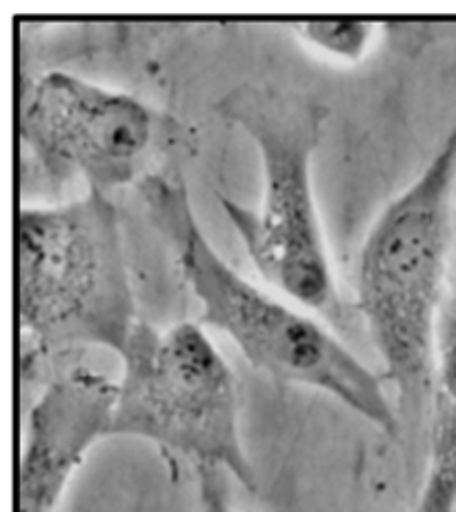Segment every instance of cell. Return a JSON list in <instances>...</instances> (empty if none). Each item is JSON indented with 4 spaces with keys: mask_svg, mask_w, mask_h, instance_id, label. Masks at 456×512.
Instances as JSON below:
<instances>
[{
    "mask_svg": "<svg viewBox=\"0 0 456 512\" xmlns=\"http://www.w3.org/2000/svg\"><path fill=\"white\" fill-rule=\"evenodd\" d=\"M138 192L154 228L170 243L205 326L230 337L245 361L270 377L330 395L390 435L399 430V410L383 383L350 348L218 254L198 223L181 176L145 174Z\"/></svg>",
    "mask_w": 456,
    "mask_h": 512,
    "instance_id": "1",
    "label": "cell"
},
{
    "mask_svg": "<svg viewBox=\"0 0 456 512\" xmlns=\"http://www.w3.org/2000/svg\"><path fill=\"white\" fill-rule=\"evenodd\" d=\"M454 183L456 121L421 174L376 216L356 263V301L403 415H419L432 399Z\"/></svg>",
    "mask_w": 456,
    "mask_h": 512,
    "instance_id": "2",
    "label": "cell"
},
{
    "mask_svg": "<svg viewBox=\"0 0 456 512\" xmlns=\"http://www.w3.org/2000/svg\"><path fill=\"white\" fill-rule=\"evenodd\" d=\"M16 297L21 370L74 348H109L121 357L141 321L116 205L107 194L16 219Z\"/></svg>",
    "mask_w": 456,
    "mask_h": 512,
    "instance_id": "3",
    "label": "cell"
},
{
    "mask_svg": "<svg viewBox=\"0 0 456 512\" xmlns=\"http://www.w3.org/2000/svg\"><path fill=\"white\" fill-rule=\"evenodd\" d=\"M216 112L250 136L261 161L263 194L256 208L218 196L247 256L274 288L336 319L341 301L312 176L327 110L279 85L243 83L218 101Z\"/></svg>",
    "mask_w": 456,
    "mask_h": 512,
    "instance_id": "4",
    "label": "cell"
},
{
    "mask_svg": "<svg viewBox=\"0 0 456 512\" xmlns=\"http://www.w3.org/2000/svg\"><path fill=\"white\" fill-rule=\"evenodd\" d=\"M112 437L152 443L196 472L218 470L254 490L234 374L196 323H138L121 352Z\"/></svg>",
    "mask_w": 456,
    "mask_h": 512,
    "instance_id": "5",
    "label": "cell"
},
{
    "mask_svg": "<svg viewBox=\"0 0 456 512\" xmlns=\"http://www.w3.org/2000/svg\"><path fill=\"white\" fill-rule=\"evenodd\" d=\"M18 136L52 181L83 179L109 196L143 179L154 116L132 94L47 72L23 90Z\"/></svg>",
    "mask_w": 456,
    "mask_h": 512,
    "instance_id": "6",
    "label": "cell"
},
{
    "mask_svg": "<svg viewBox=\"0 0 456 512\" xmlns=\"http://www.w3.org/2000/svg\"><path fill=\"white\" fill-rule=\"evenodd\" d=\"M118 383L74 368L47 383L29 408L16 481V512H56L98 441L112 437Z\"/></svg>",
    "mask_w": 456,
    "mask_h": 512,
    "instance_id": "7",
    "label": "cell"
},
{
    "mask_svg": "<svg viewBox=\"0 0 456 512\" xmlns=\"http://www.w3.org/2000/svg\"><path fill=\"white\" fill-rule=\"evenodd\" d=\"M414 512H456V308L441 317L430 399L428 470Z\"/></svg>",
    "mask_w": 456,
    "mask_h": 512,
    "instance_id": "8",
    "label": "cell"
},
{
    "mask_svg": "<svg viewBox=\"0 0 456 512\" xmlns=\"http://www.w3.org/2000/svg\"><path fill=\"white\" fill-rule=\"evenodd\" d=\"M303 36L323 52L341 58H359L374 36V25L354 18L339 21H307L301 25Z\"/></svg>",
    "mask_w": 456,
    "mask_h": 512,
    "instance_id": "9",
    "label": "cell"
},
{
    "mask_svg": "<svg viewBox=\"0 0 456 512\" xmlns=\"http://www.w3.org/2000/svg\"><path fill=\"white\" fill-rule=\"evenodd\" d=\"M198 475V512H236L227 504L225 472L203 470Z\"/></svg>",
    "mask_w": 456,
    "mask_h": 512,
    "instance_id": "10",
    "label": "cell"
},
{
    "mask_svg": "<svg viewBox=\"0 0 456 512\" xmlns=\"http://www.w3.org/2000/svg\"><path fill=\"white\" fill-rule=\"evenodd\" d=\"M450 305L456 308V225H454V236H452V254H450Z\"/></svg>",
    "mask_w": 456,
    "mask_h": 512,
    "instance_id": "11",
    "label": "cell"
}]
</instances>
